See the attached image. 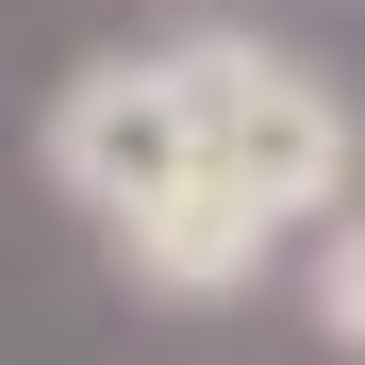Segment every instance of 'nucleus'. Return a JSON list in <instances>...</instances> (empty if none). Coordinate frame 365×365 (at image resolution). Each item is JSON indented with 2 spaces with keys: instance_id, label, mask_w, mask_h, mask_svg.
Masks as SVG:
<instances>
[{
  "instance_id": "4",
  "label": "nucleus",
  "mask_w": 365,
  "mask_h": 365,
  "mask_svg": "<svg viewBox=\"0 0 365 365\" xmlns=\"http://www.w3.org/2000/svg\"><path fill=\"white\" fill-rule=\"evenodd\" d=\"M316 316H332V332H349V349H365V216H349V232H332V266H316Z\"/></svg>"
},
{
  "instance_id": "2",
  "label": "nucleus",
  "mask_w": 365,
  "mask_h": 365,
  "mask_svg": "<svg viewBox=\"0 0 365 365\" xmlns=\"http://www.w3.org/2000/svg\"><path fill=\"white\" fill-rule=\"evenodd\" d=\"M50 166H67V200H100V216L200 182V83H182V50H150V67H83L67 100H50Z\"/></svg>"
},
{
  "instance_id": "1",
  "label": "nucleus",
  "mask_w": 365,
  "mask_h": 365,
  "mask_svg": "<svg viewBox=\"0 0 365 365\" xmlns=\"http://www.w3.org/2000/svg\"><path fill=\"white\" fill-rule=\"evenodd\" d=\"M182 83H200V182H232L250 216H316L332 182H349L332 83L266 67V50H182Z\"/></svg>"
},
{
  "instance_id": "3",
  "label": "nucleus",
  "mask_w": 365,
  "mask_h": 365,
  "mask_svg": "<svg viewBox=\"0 0 365 365\" xmlns=\"http://www.w3.org/2000/svg\"><path fill=\"white\" fill-rule=\"evenodd\" d=\"M266 232H282V216H250L232 182H166V200L116 216V250H133V282H166V299H216V282L266 266Z\"/></svg>"
}]
</instances>
